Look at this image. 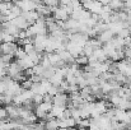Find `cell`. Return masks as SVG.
I'll use <instances>...</instances> for the list:
<instances>
[{"label":"cell","mask_w":131,"mask_h":130,"mask_svg":"<svg viewBox=\"0 0 131 130\" xmlns=\"http://www.w3.org/2000/svg\"><path fill=\"white\" fill-rule=\"evenodd\" d=\"M80 3H82V6L85 10L90 12L92 14H99L103 8V5L98 0H80Z\"/></svg>","instance_id":"6da1fadb"},{"label":"cell","mask_w":131,"mask_h":130,"mask_svg":"<svg viewBox=\"0 0 131 130\" xmlns=\"http://www.w3.org/2000/svg\"><path fill=\"white\" fill-rule=\"evenodd\" d=\"M20 9L22 12H36L37 5L41 1H36V0H20V1H14Z\"/></svg>","instance_id":"7a4b0ae2"},{"label":"cell","mask_w":131,"mask_h":130,"mask_svg":"<svg viewBox=\"0 0 131 130\" xmlns=\"http://www.w3.org/2000/svg\"><path fill=\"white\" fill-rule=\"evenodd\" d=\"M0 46H1V54L10 55V56H15V52L19 48L17 42H3Z\"/></svg>","instance_id":"3957f363"},{"label":"cell","mask_w":131,"mask_h":130,"mask_svg":"<svg viewBox=\"0 0 131 130\" xmlns=\"http://www.w3.org/2000/svg\"><path fill=\"white\" fill-rule=\"evenodd\" d=\"M69 17H70V14L68 13L65 6H59L53 10V18L59 22H66L69 19Z\"/></svg>","instance_id":"277c9868"},{"label":"cell","mask_w":131,"mask_h":130,"mask_svg":"<svg viewBox=\"0 0 131 130\" xmlns=\"http://www.w3.org/2000/svg\"><path fill=\"white\" fill-rule=\"evenodd\" d=\"M83 48H84V46L74 42V41H69V42L66 43V50H68L74 57H77V56H79L80 54H83Z\"/></svg>","instance_id":"5b68a950"},{"label":"cell","mask_w":131,"mask_h":130,"mask_svg":"<svg viewBox=\"0 0 131 130\" xmlns=\"http://www.w3.org/2000/svg\"><path fill=\"white\" fill-rule=\"evenodd\" d=\"M70 101V96L68 93H57L53 96V105L61 106V107H68V103Z\"/></svg>","instance_id":"8992f818"},{"label":"cell","mask_w":131,"mask_h":130,"mask_svg":"<svg viewBox=\"0 0 131 130\" xmlns=\"http://www.w3.org/2000/svg\"><path fill=\"white\" fill-rule=\"evenodd\" d=\"M6 72H8V75H9V77L14 78L17 74H19L20 72H24V70L22 69V66H20V65H19L17 61H12V63L8 65Z\"/></svg>","instance_id":"52a82bcc"},{"label":"cell","mask_w":131,"mask_h":130,"mask_svg":"<svg viewBox=\"0 0 131 130\" xmlns=\"http://www.w3.org/2000/svg\"><path fill=\"white\" fill-rule=\"evenodd\" d=\"M12 22H13V23H14V24H15V26H17V27H18L20 31H27V29H28V27L31 26V23H29V22H28V21H27V19H26L23 15H19L18 18L13 19Z\"/></svg>","instance_id":"ba28073f"},{"label":"cell","mask_w":131,"mask_h":130,"mask_svg":"<svg viewBox=\"0 0 131 130\" xmlns=\"http://www.w3.org/2000/svg\"><path fill=\"white\" fill-rule=\"evenodd\" d=\"M19 107H20V106H17V105H14V103L5 106L6 112H8V116L10 117V120L19 117Z\"/></svg>","instance_id":"9c48e42d"},{"label":"cell","mask_w":131,"mask_h":130,"mask_svg":"<svg viewBox=\"0 0 131 130\" xmlns=\"http://www.w3.org/2000/svg\"><path fill=\"white\" fill-rule=\"evenodd\" d=\"M36 12L40 14V17H42V18H47V17H51L52 9H51V8H48L47 5L42 4V3H40V4L37 5V9H36Z\"/></svg>","instance_id":"30bf717a"},{"label":"cell","mask_w":131,"mask_h":130,"mask_svg":"<svg viewBox=\"0 0 131 130\" xmlns=\"http://www.w3.org/2000/svg\"><path fill=\"white\" fill-rule=\"evenodd\" d=\"M113 37H115V33L108 28V29H106L104 32L99 33L97 38H98L102 43H107V42H110V41H112V38H113Z\"/></svg>","instance_id":"8fae6325"},{"label":"cell","mask_w":131,"mask_h":130,"mask_svg":"<svg viewBox=\"0 0 131 130\" xmlns=\"http://www.w3.org/2000/svg\"><path fill=\"white\" fill-rule=\"evenodd\" d=\"M22 9L14 3L13 4V6L10 8V10H9V13H8V18H9V21H13V19H15V18H18L19 15H22Z\"/></svg>","instance_id":"7c38bea8"},{"label":"cell","mask_w":131,"mask_h":130,"mask_svg":"<svg viewBox=\"0 0 131 130\" xmlns=\"http://www.w3.org/2000/svg\"><path fill=\"white\" fill-rule=\"evenodd\" d=\"M110 8L113 12H120V10H125V3L122 0H111L110 1Z\"/></svg>","instance_id":"4fadbf2b"},{"label":"cell","mask_w":131,"mask_h":130,"mask_svg":"<svg viewBox=\"0 0 131 130\" xmlns=\"http://www.w3.org/2000/svg\"><path fill=\"white\" fill-rule=\"evenodd\" d=\"M22 15H23V17L31 23V24L40 19V14H38L37 12H23Z\"/></svg>","instance_id":"5bb4252c"},{"label":"cell","mask_w":131,"mask_h":130,"mask_svg":"<svg viewBox=\"0 0 131 130\" xmlns=\"http://www.w3.org/2000/svg\"><path fill=\"white\" fill-rule=\"evenodd\" d=\"M66 110V107H61V106H56V105H53L52 106V110H51V115L55 117V119H61L62 117V115H64V111Z\"/></svg>","instance_id":"9a60e30c"},{"label":"cell","mask_w":131,"mask_h":130,"mask_svg":"<svg viewBox=\"0 0 131 130\" xmlns=\"http://www.w3.org/2000/svg\"><path fill=\"white\" fill-rule=\"evenodd\" d=\"M45 128L46 130H57L59 129V120L53 117V119L45 121Z\"/></svg>","instance_id":"2e32d148"},{"label":"cell","mask_w":131,"mask_h":130,"mask_svg":"<svg viewBox=\"0 0 131 130\" xmlns=\"http://www.w3.org/2000/svg\"><path fill=\"white\" fill-rule=\"evenodd\" d=\"M75 63H77L79 66H85V65L89 64V57L85 56L84 54H80L79 56L75 57Z\"/></svg>","instance_id":"e0dca14e"},{"label":"cell","mask_w":131,"mask_h":130,"mask_svg":"<svg viewBox=\"0 0 131 130\" xmlns=\"http://www.w3.org/2000/svg\"><path fill=\"white\" fill-rule=\"evenodd\" d=\"M43 4L45 5H47L48 8H51V9H52V13H53V10H55L56 8H59V6H60L59 0H45Z\"/></svg>","instance_id":"ac0fdd59"},{"label":"cell","mask_w":131,"mask_h":130,"mask_svg":"<svg viewBox=\"0 0 131 130\" xmlns=\"http://www.w3.org/2000/svg\"><path fill=\"white\" fill-rule=\"evenodd\" d=\"M3 42H17V37L4 31L3 32Z\"/></svg>","instance_id":"d6986e66"},{"label":"cell","mask_w":131,"mask_h":130,"mask_svg":"<svg viewBox=\"0 0 131 130\" xmlns=\"http://www.w3.org/2000/svg\"><path fill=\"white\" fill-rule=\"evenodd\" d=\"M28 56V54L24 51V48L23 47H19L18 48V51L15 52V57H17V60H23L24 57H27Z\"/></svg>","instance_id":"ffe728a7"},{"label":"cell","mask_w":131,"mask_h":130,"mask_svg":"<svg viewBox=\"0 0 131 130\" xmlns=\"http://www.w3.org/2000/svg\"><path fill=\"white\" fill-rule=\"evenodd\" d=\"M79 128H85V129H89V126H90V117L89 119H80L79 121H78V124H77Z\"/></svg>","instance_id":"44dd1931"},{"label":"cell","mask_w":131,"mask_h":130,"mask_svg":"<svg viewBox=\"0 0 131 130\" xmlns=\"http://www.w3.org/2000/svg\"><path fill=\"white\" fill-rule=\"evenodd\" d=\"M23 48H24V51L29 55V54H32L36 48H35V45H33V42H29V43H26L24 46H23Z\"/></svg>","instance_id":"7402d4cb"},{"label":"cell","mask_w":131,"mask_h":130,"mask_svg":"<svg viewBox=\"0 0 131 130\" xmlns=\"http://www.w3.org/2000/svg\"><path fill=\"white\" fill-rule=\"evenodd\" d=\"M20 86H22V88H23V89H31V88H32V86H33V82H32L29 78H27L24 82H22V83H20Z\"/></svg>","instance_id":"603a6c76"},{"label":"cell","mask_w":131,"mask_h":130,"mask_svg":"<svg viewBox=\"0 0 131 130\" xmlns=\"http://www.w3.org/2000/svg\"><path fill=\"white\" fill-rule=\"evenodd\" d=\"M32 101L35 102L36 106H38V105H41V103L43 102V96H42V94H35L33 98H32Z\"/></svg>","instance_id":"cb8c5ba5"},{"label":"cell","mask_w":131,"mask_h":130,"mask_svg":"<svg viewBox=\"0 0 131 130\" xmlns=\"http://www.w3.org/2000/svg\"><path fill=\"white\" fill-rule=\"evenodd\" d=\"M6 91H8V84H6L5 82L0 81V94H4V93H6Z\"/></svg>","instance_id":"d4e9b609"},{"label":"cell","mask_w":131,"mask_h":130,"mask_svg":"<svg viewBox=\"0 0 131 130\" xmlns=\"http://www.w3.org/2000/svg\"><path fill=\"white\" fill-rule=\"evenodd\" d=\"M89 130H102V129L99 128L98 124H95V123L90 119V126H89Z\"/></svg>","instance_id":"484cf974"},{"label":"cell","mask_w":131,"mask_h":130,"mask_svg":"<svg viewBox=\"0 0 131 130\" xmlns=\"http://www.w3.org/2000/svg\"><path fill=\"white\" fill-rule=\"evenodd\" d=\"M98 1H99V3L102 4V5H108L111 0H98Z\"/></svg>","instance_id":"4316f807"},{"label":"cell","mask_w":131,"mask_h":130,"mask_svg":"<svg viewBox=\"0 0 131 130\" xmlns=\"http://www.w3.org/2000/svg\"><path fill=\"white\" fill-rule=\"evenodd\" d=\"M127 15H129V22L131 23V9L130 10H127Z\"/></svg>","instance_id":"83f0119b"},{"label":"cell","mask_w":131,"mask_h":130,"mask_svg":"<svg viewBox=\"0 0 131 130\" xmlns=\"http://www.w3.org/2000/svg\"><path fill=\"white\" fill-rule=\"evenodd\" d=\"M126 114H127V117L131 119V110H127V111H126Z\"/></svg>","instance_id":"f1b7e54d"},{"label":"cell","mask_w":131,"mask_h":130,"mask_svg":"<svg viewBox=\"0 0 131 130\" xmlns=\"http://www.w3.org/2000/svg\"><path fill=\"white\" fill-rule=\"evenodd\" d=\"M66 130H79V129H78V128H75V126H74V128H69V129H66Z\"/></svg>","instance_id":"f546056e"},{"label":"cell","mask_w":131,"mask_h":130,"mask_svg":"<svg viewBox=\"0 0 131 130\" xmlns=\"http://www.w3.org/2000/svg\"><path fill=\"white\" fill-rule=\"evenodd\" d=\"M127 88H129V89H130V91H131V82H130V83H129V86H127Z\"/></svg>","instance_id":"4dcf8cb0"},{"label":"cell","mask_w":131,"mask_h":130,"mask_svg":"<svg viewBox=\"0 0 131 130\" xmlns=\"http://www.w3.org/2000/svg\"><path fill=\"white\" fill-rule=\"evenodd\" d=\"M79 130H89V129H85V128H79Z\"/></svg>","instance_id":"1f68e13d"},{"label":"cell","mask_w":131,"mask_h":130,"mask_svg":"<svg viewBox=\"0 0 131 130\" xmlns=\"http://www.w3.org/2000/svg\"><path fill=\"white\" fill-rule=\"evenodd\" d=\"M0 55H1V46H0Z\"/></svg>","instance_id":"d6a6232c"},{"label":"cell","mask_w":131,"mask_h":130,"mask_svg":"<svg viewBox=\"0 0 131 130\" xmlns=\"http://www.w3.org/2000/svg\"><path fill=\"white\" fill-rule=\"evenodd\" d=\"M57 130H64V129H61V128H59V129H57Z\"/></svg>","instance_id":"836d02e7"},{"label":"cell","mask_w":131,"mask_h":130,"mask_svg":"<svg viewBox=\"0 0 131 130\" xmlns=\"http://www.w3.org/2000/svg\"><path fill=\"white\" fill-rule=\"evenodd\" d=\"M13 1H20V0H13Z\"/></svg>","instance_id":"e575fe53"}]
</instances>
